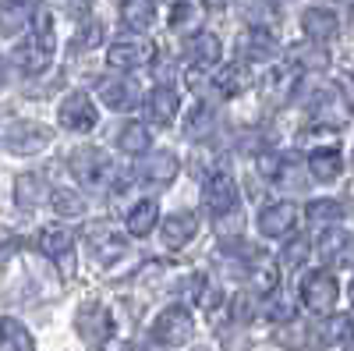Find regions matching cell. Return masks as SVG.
I'll return each instance as SVG.
<instances>
[{"instance_id":"cell-31","label":"cell","mask_w":354,"mask_h":351,"mask_svg":"<svg viewBox=\"0 0 354 351\" xmlns=\"http://www.w3.org/2000/svg\"><path fill=\"white\" fill-rule=\"evenodd\" d=\"M277 280H280L277 267H273V262H262V259L255 262L252 273H248V284H252L255 295H273V291H277Z\"/></svg>"},{"instance_id":"cell-43","label":"cell","mask_w":354,"mask_h":351,"mask_svg":"<svg viewBox=\"0 0 354 351\" xmlns=\"http://www.w3.org/2000/svg\"><path fill=\"white\" fill-rule=\"evenodd\" d=\"M351 302H354V284H351Z\"/></svg>"},{"instance_id":"cell-37","label":"cell","mask_w":354,"mask_h":351,"mask_svg":"<svg viewBox=\"0 0 354 351\" xmlns=\"http://www.w3.org/2000/svg\"><path fill=\"white\" fill-rule=\"evenodd\" d=\"M305 255H308V238H294V242L283 249V262H287V267H301Z\"/></svg>"},{"instance_id":"cell-28","label":"cell","mask_w":354,"mask_h":351,"mask_svg":"<svg viewBox=\"0 0 354 351\" xmlns=\"http://www.w3.org/2000/svg\"><path fill=\"white\" fill-rule=\"evenodd\" d=\"M245 57L248 61H273L277 57V39L266 28H252L245 36Z\"/></svg>"},{"instance_id":"cell-7","label":"cell","mask_w":354,"mask_h":351,"mask_svg":"<svg viewBox=\"0 0 354 351\" xmlns=\"http://www.w3.org/2000/svg\"><path fill=\"white\" fill-rule=\"evenodd\" d=\"M88 245H93V255L103 262V267H113L117 259H128L124 234L113 231V227H93L88 231Z\"/></svg>"},{"instance_id":"cell-24","label":"cell","mask_w":354,"mask_h":351,"mask_svg":"<svg viewBox=\"0 0 354 351\" xmlns=\"http://www.w3.org/2000/svg\"><path fill=\"white\" fill-rule=\"evenodd\" d=\"M71 245H75V238H71L68 227H43V231H39V252L50 255V259L68 255Z\"/></svg>"},{"instance_id":"cell-2","label":"cell","mask_w":354,"mask_h":351,"mask_svg":"<svg viewBox=\"0 0 354 351\" xmlns=\"http://www.w3.org/2000/svg\"><path fill=\"white\" fill-rule=\"evenodd\" d=\"M195 337V319L188 316V309L181 305H170L156 316V323H153V341L163 344V348H181Z\"/></svg>"},{"instance_id":"cell-30","label":"cell","mask_w":354,"mask_h":351,"mask_svg":"<svg viewBox=\"0 0 354 351\" xmlns=\"http://www.w3.org/2000/svg\"><path fill=\"white\" fill-rule=\"evenodd\" d=\"M43 192H46L43 178H36V174H18V181H15V199H18L21 210H32L36 202L43 199Z\"/></svg>"},{"instance_id":"cell-41","label":"cell","mask_w":354,"mask_h":351,"mask_svg":"<svg viewBox=\"0 0 354 351\" xmlns=\"http://www.w3.org/2000/svg\"><path fill=\"white\" fill-rule=\"evenodd\" d=\"M347 8H351V18H354V0H347Z\"/></svg>"},{"instance_id":"cell-19","label":"cell","mask_w":354,"mask_h":351,"mask_svg":"<svg viewBox=\"0 0 354 351\" xmlns=\"http://www.w3.org/2000/svg\"><path fill=\"white\" fill-rule=\"evenodd\" d=\"M145 107H149L153 125H170L177 117V110H181V96H177V89H170V85H156Z\"/></svg>"},{"instance_id":"cell-40","label":"cell","mask_w":354,"mask_h":351,"mask_svg":"<svg viewBox=\"0 0 354 351\" xmlns=\"http://www.w3.org/2000/svg\"><path fill=\"white\" fill-rule=\"evenodd\" d=\"M202 4H205V8H213V11H220V8L230 4V0H202Z\"/></svg>"},{"instance_id":"cell-15","label":"cell","mask_w":354,"mask_h":351,"mask_svg":"<svg viewBox=\"0 0 354 351\" xmlns=\"http://www.w3.org/2000/svg\"><path fill=\"white\" fill-rule=\"evenodd\" d=\"M301 28H305V36L312 43H330L337 33H340V25H337V15L326 11V8H308L301 15Z\"/></svg>"},{"instance_id":"cell-26","label":"cell","mask_w":354,"mask_h":351,"mask_svg":"<svg viewBox=\"0 0 354 351\" xmlns=\"http://www.w3.org/2000/svg\"><path fill=\"white\" fill-rule=\"evenodd\" d=\"M0 351H32V334L18 319H0Z\"/></svg>"},{"instance_id":"cell-17","label":"cell","mask_w":354,"mask_h":351,"mask_svg":"<svg viewBox=\"0 0 354 351\" xmlns=\"http://www.w3.org/2000/svg\"><path fill=\"white\" fill-rule=\"evenodd\" d=\"M28 21H32L28 0H0V36H21Z\"/></svg>"},{"instance_id":"cell-10","label":"cell","mask_w":354,"mask_h":351,"mask_svg":"<svg viewBox=\"0 0 354 351\" xmlns=\"http://www.w3.org/2000/svg\"><path fill=\"white\" fill-rule=\"evenodd\" d=\"M294 85H298V71L294 64H273L262 78V96L270 103H283L294 96Z\"/></svg>"},{"instance_id":"cell-20","label":"cell","mask_w":354,"mask_h":351,"mask_svg":"<svg viewBox=\"0 0 354 351\" xmlns=\"http://www.w3.org/2000/svg\"><path fill=\"white\" fill-rule=\"evenodd\" d=\"M78 330L85 334V341H93V344H106L110 341V334H113V323H110V316H106V309H93L88 305L82 316H78Z\"/></svg>"},{"instance_id":"cell-16","label":"cell","mask_w":354,"mask_h":351,"mask_svg":"<svg viewBox=\"0 0 354 351\" xmlns=\"http://www.w3.org/2000/svg\"><path fill=\"white\" fill-rule=\"evenodd\" d=\"M308 174H312L315 181H322V185L337 181L340 174H344V156H340L337 145H326V150H315V153L308 156Z\"/></svg>"},{"instance_id":"cell-39","label":"cell","mask_w":354,"mask_h":351,"mask_svg":"<svg viewBox=\"0 0 354 351\" xmlns=\"http://www.w3.org/2000/svg\"><path fill=\"white\" fill-rule=\"evenodd\" d=\"M64 4V11H71V15H85L88 8H93V0H61Z\"/></svg>"},{"instance_id":"cell-22","label":"cell","mask_w":354,"mask_h":351,"mask_svg":"<svg viewBox=\"0 0 354 351\" xmlns=\"http://www.w3.org/2000/svg\"><path fill=\"white\" fill-rule=\"evenodd\" d=\"M305 217H308L312 227L330 231L333 224L344 220V206H340L337 199H312V202H308V210H305Z\"/></svg>"},{"instance_id":"cell-4","label":"cell","mask_w":354,"mask_h":351,"mask_svg":"<svg viewBox=\"0 0 354 351\" xmlns=\"http://www.w3.org/2000/svg\"><path fill=\"white\" fill-rule=\"evenodd\" d=\"M153 57H156V46H153L149 39H142V36L117 39V43H110V50H106V61H110V68H117V71L142 68V64H149Z\"/></svg>"},{"instance_id":"cell-23","label":"cell","mask_w":354,"mask_h":351,"mask_svg":"<svg viewBox=\"0 0 354 351\" xmlns=\"http://www.w3.org/2000/svg\"><path fill=\"white\" fill-rule=\"evenodd\" d=\"M248 82H252V75H248L245 64H227V68L216 75L213 89H220V96H241V93L248 89Z\"/></svg>"},{"instance_id":"cell-9","label":"cell","mask_w":354,"mask_h":351,"mask_svg":"<svg viewBox=\"0 0 354 351\" xmlns=\"http://www.w3.org/2000/svg\"><path fill=\"white\" fill-rule=\"evenodd\" d=\"M319 255L330 262V267H351L354 262V238L347 231L340 227H330V231H322V238H319Z\"/></svg>"},{"instance_id":"cell-27","label":"cell","mask_w":354,"mask_h":351,"mask_svg":"<svg viewBox=\"0 0 354 351\" xmlns=\"http://www.w3.org/2000/svg\"><path fill=\"white\" fill-rule=\"evenodd\" d=\"M156 220H160V210H156V202H138V206L128 213V234H135V238H145V234H153V227H156Z\"/></svg>"},{"instance_id":"cell-14","label":"cell","mask_w":354,"mask_h":351,"mask_svg":"<svg viewBox=\"0 0 354 351\" xmlns=\"http://www.w3.org/2000/svg\"><path fill=\"white\" fill-rule=\"evenodd\" d=\"M177 170H181V163H177L174 153H149L142 163H138V174H142V181H149V185H170L177 178Z\"/></svg>"},{"instance_id":"cell-6","label":"cell","mask_w":354,"mask_h":351,"mask_svg":"<svg viewBox=\"0 0 354 351\" xmlns=\"http://www.w3.org/2000/svg\"><path fill=\"white\" fill-rule=\"evenodd\" d=\"M71 170L78 174V181L88 185V188H96L103 178H106V170H110V160L103 150H96V145H82V150L71 153Z\"/></svg>"},{"instance_id":"cell-13","label":"cell","mask_w":354,"mask_h":351,"mask_svg":"<svg viewBox=\"0 0 354 351\" xmlns=\"http://www.w3.org/2000/svg\"><path fill=\"white\" fill-rule=\"evenodd\" d=\"M100 100L113 110H131L138 103V82L135 78H103L100 82Z\"/></svg>"},{"instance_id":"cell-36","label":"cell","mask_w":354,"mask_h":351,"mask_svg":"<svg viewBox=\"0 0 354 351\" xmlns=\"http://www.w3.org/2000/svg\"><path fill=\"white\" fill-rule=\"evenodd\" d=\"M330 334L344 344V351H354V319H347V316H340V319H333V327H330Z\"/></svg>"},{"instance_id":"cell-34","label":"cell","mask_w":354,"mask_h":351,"mask_svg":"<svg viewBox=\"0 0 354 351\" xmlns=\"http://www.w3.org/2000/svg\"><path fill=\"white\" fill-rule=\"evenodd\" d=\"M195 302L202 305V309H216L220 305V287L213 284V280H205V277H195Z\"/></svg>"},{"instance_id":"cell-44","label":"cell","mask_w":354,"mask_h":351,"mask_svg":"<svg viewBox=\"0 0 354 351\" xmlns=\"http://www.w3.org/2000/svg\"><path fill=\"white\" fill-rule=\"evenodd\" d=\"M195 351H205V348H195Z\"/></svg>"},{"instance_id":"cell-12","label":"cell","mask_w":354,"mask_h":351,"mask_svg":"<svg viewBox=\"0 0 354 351\" xmlns=\"http://www.w3.org/2000/svg\"><path fill=\"white\" fill-rule=\"evenodd\" d=\"M294 224H298V210L290 202H277V206H266L259 213V231L266 238H283L287 231H294Z\"/></svg>"},{"instance_id":"cell-33","label":"cell","mask_w":354,"mask_h":351,"mask_svg":"<svg viewBox=\"0 0 354 351\" xmlns=\"http://www.w3.org/2000/svg\"><path fill=\"white\" fill-rule=\"evenodd\" d=\"M170 25H174V28H192V25H198V8H195V0H177V4H174V15H170Z\"/></svg>"},{"instance_id":"cell-1","label":"cell","mask_w":354,"mask_h":351,"mask_svg":"<svg viewBox=\"0 0 354 351\" xmlns=\"http://www.w3.org/2000/svg\"><path fill=\"white\" fill-rule=\"evenodd\" d=\"M53 46H57V39H53V18H50V11L39 8L36 11V33H32V39H28V43H21L15 50V64L25 75H36V71H43L50 64Z\"/></svg>"},{"instance_id":"cell-18","label":"cell","mask_w":354,"mask_h":351,"mask_svg":"<svg viewBox=\"0 0 354 351\" xmlns=\"http://www.w3.org/2000/svg\"><path fill=\"white\" fill-rule=\"evenodd\" d=\"M195 231H198L195 213H174V217L163 220V245L167 249H185L195 238Z\"/></svg>"},{"instance_id":"cell-5","label":"cell","mask_w":354,"mask_h":351,"mask_svg":"<svg viewBox=\"0 0 354 351\" xmlns=\"http://www.w3.org/2000/svg\"><path fill=\"white\" fill-rule=\"evenodd\" d=\"M202 199L216 217H227V213L238 210V181H234L230 174L216 170V174H209V181L202 185Z\"/></svg>"},{"instance_id":"cell-25","label":"cell","mask_w":354,"mask_h":351,"mask_svg":"<svg viewBox=\"0 0 354 351\" xmlns=\"http://www.w3.org/2000/svg\"><path fill=\"white\" fill-rule=\"evenodd\" d=\"M121 18L128 28H135V33H142V28H149L153 18H156V4L153 0H124L121 4Z\"/></svg>"},{"instance_id":"cell-32","label":"cell","mask_w":354,"mask_h":351,"mask_svg":"<svg viewBox=\"0 0 354 351\" xmlns=\"http://www.w3.org/2000/svg\"><path fill=\"white\" fill-rule=\"evenodd\" d=\"M53 210H57V217L78 220V217H85V202H82V195H78V192L61 188V192H53Z\"/></svg>"},{"instance_id":"cell-38","label":"cell","mask_w":354,"mask_h":351,"mask_svg":"<svg viewBox=\"0 0 354 351\" xmlns=\"http://www.w3.org/2000/svg\"><path fill=\"white\" fill-rule=\"evenodd\" d=\"M294 57L305 68H326V53H319V50H294Z\"/></svg>"},{"instance_id":"cell-35","label":"cell","mask_w":354,"mask_h":351,"mask_svg":"<svg viewBox=\"0 0 354 351\" xmlns=\"http://www.w3.org/2000/svg\"><path fill=\"white\" fill-rule=\"evenodd\" d=\"M213 128V110L205 107V103H198L195 110H192V117H188V125H185V132L192 135V138H198L202 132H209Z\"/></svg>"},{"instance_id":"cell-11","label":"cell","mask_w":354,"mask_h":351,"mask_svg":"<svg viewBox=\"0 0 354 351\" xmlns=\"http://www.w3.org/2000/svg\"><path fill=\"white\" fill-rule=\"evenodd\" d=\"M50 142V128L32 125V121H18L8 128V150L11 153H36Z\"/></svg>"},{"instance_id":"cell-8","label":"cell","mask_w":354,"mask_h":351,"mask_svg":"<svg viewBox=\"0 0 354 351\" xmlns=\"http://www.w3.org/2000/svg\"><path fill=\"white\" fill-rule=\"evenodd\" d=\"M61 125L68 132H93L96 128V107L85 93H71L61 103Z\"/></svg>"},{"instance_id":"cell-42","label":"cell","mask_w":354,"mask_h":351,"mask_svg":"<svg viewBox=\"0 0 354 351\" xmlns=\"http://www.w3.org/2000/svg\"><path fill=\"white\" fill-rule=\"evenodd\" d=\"M0 82H4V61H0Z\"/></svg>"},{"instance_id":"cell-29","label":"cell","mask_w":354,"mask_h":351,"mask_svg":"<svg viewBox=\"0 0 354 351\" xmlns=\"http://www.w3.org/2000/svg\"><path fill=\"white\" fill-rule=\"evenodd\" d=\"M117 142H121V150L124 153H145L153 145V135H149V125H142V121H128L121 128V135H117Z\"/></svg>"},{"instance_id":"cell-3","label":"cell","mask_w":354,"mask_h":351,"mask_svg":"<svg viewBox=\"0 0 354 351\" xmlns=\"http://www.w3.org/2000/svg\"><path fill=\"white\" fill-rule=\"evenodd\" d=\"M337 298H340V287H337V277H333L330 270H315V273L305 277V284H301V302H305L312 312H319V316L333 312Z\"/></svg>"},{"instance_id":"cell-21","label":"cell","mask_w":354,"mask_h":351,"mask_svg":"<svg viewBox=\"0 0 354 351\" xmlns=\"http://www.w3.org/2000/svg\"><path fill=\"white\" fill-rule=\"evenodd\" d=\"M185 50H188V61L195 68H213L220 61V39L213 33H195Z\"/></svg>"}]
</instances>
